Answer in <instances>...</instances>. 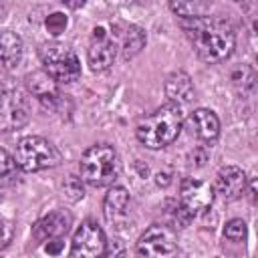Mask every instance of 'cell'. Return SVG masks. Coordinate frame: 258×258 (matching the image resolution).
<instances>
[{"label":"cell","instance_id":"21","mask_svg":"<svg viewBox=\"0 0 258 258\" xmlns=\"http://www.w3.org/2000/svg\"><path fill=\"white\" fill-rule=\"evenodd\" d=\"M248 234V228H246V222L240 220V218H234L230 220L226 226H224V236L232 242H242Z\"/></svg>","mask_w":258,"mask_h":258},{"label":"cell","instance_id":"19","mask_svg":"<svg viewBox=\"0 0 258 258\" xmlns=\"http://www.w3.org/2000/svg\"><path fill=\"white\" fill-rule=\"evenodd\" d=\"M169 8L181 20H189V18H204L210 12L212 4L210 2H198V0H194V2H171Z\"/></svg>","mask_w":258,"mask_h":258},{"label":"cell","instance_id":"27","mask_svg":"<svg viewBox=\"0 0 258 258\" xmlns=\"http://www.w3.org/2000/svg\"><path fill=\"white\" fill-rule=\"evenodd\" d=\"M206 161H208V151H206V149L198 147V149H194V151L189 153V163H191V165L202 167Z\"/></svg>","mask_w":258,"mask_h":258},{"label":"cell","instance_id":"29","mask_svg":"<svg viewBox=\"0 0 258 258\" xmlns=\"http://www.w3.org/2000/svg\"><path fill=\"white\" fill-rule=\"evenodd\" d=\"M155 181H157V185H163V187H165V185H169V181H171V173H167V171H159Z\"/></svg>","mask_w":258,"mask_h":258},{"label":"cell","instance_id":"25","mask_svg":"<svg viewBox=\"0 0 258 258\" xmlns=\"http://www.w3.org/2000/svg\"><path fill=\"white\" fill-rule=\"evenodd\" d=\"M62 187H64V191H67V196H69L71 200H81L83 194H85V191H83V183H81V179L75 177V175H69Z\"/></svg>","mask_w":258,"mask_h":258},{"label":"cell","instance_id":"9","mask_svg":"<svg viewBox=\"0 0 258 258\" xmlns=\"http://www.w3.org/2000/svg\"><path fill=\"white\" fill-rule=\"evenodd\" d=\"M179 200L189 212H204L214 202V189L208 181L198 177H185L179 183Z\"/></svg>","mask_w":258,"mask_h":258},{"label":"cell","instance_id":"5","mask_svg":"<svg viewBox=\"0 0 258 258\" xmlns=\"http://www.w3.org/2000/svg\"><path fill=\"white\" fill-rule=\"evenodd\" d=\"M40 62L44 73L56 83H73L81 77V62L75 50L60 42H50L40 48Z\"/></svg>","mask_w":258,"mask_h":258},{"label":"cell","instance_id":"4","mask_svg":"<svg viewBox=\"0 0 258 258\" xmlns=\"http://www.w3.org/2000/svg\"><path fill=\"white\" fill-rule=\"evenodd\" d=\"M14 161L22 171H40L60 163V151L44 137L28 135L16 145Z\"/></svg>","mask_w":258,"mask_h":258},{"label":"cell","instance_id":"18","mask_svg":"<svg viewBox=\"0 0 258 258\" xmlns=\"http://www.w3.org/2000/svg\"><path fill=\"white\" fill-rule=\"evenodd\" d=\"M145 42H147V36L141 26H135V24L127 26L125 34H123V56L131 58V56L139 54L141 48L145 46Z\"/></svg>","mask_w":258,"mask_h":258},{"label":"cell","instance_id":"2","mask_svg":"<svg viewBox=\"0 0 258 258\" xmlns=\"http://www.w3.org/2000/svg\"><path fill=\"white\" fill-rule=\"evenodd\" d=\"M181 125H183L181 107L173 103H165L139 121L135 135L141 145L149 149H161L177 139Z\"/></svg>","mask_w":258,"mask_h":258},{"label":"cell","instance_id":"26","mask_svg":"<svg viewBox=\"0 0 258 258\" xmlns=\"http://www.w3.org/2000/svg\"><path fill=\"white\" fill-rule=\"evenodd\" d=\"M12 240V224L6 220H0V248H4Z\"/></svg>","mask_w":258,"mask_h":258},{"label":"cell","instance_id":"10","mask_svg":"<svg viewBox=\"0 0 258 258\" xmlns=\"http://www.w3.org/2000/svg\"><path fill=\"white\" fill-rule=\"evenodd\" d=\"M117 56V44L103 26L93 30V42L89 46V64L93 71H107Z\"/></svg>","mask_w":258,"mask_h":258},{"label":"cell","instance_id":"16","mask_svg":"<svg viewBox=\"0 0 258 258\" xmlns=\"http://www.w3.org/2000/svg\"><path fill=\"white\" fill-rule=\"evenodd\" d=\"M194 83H191V77L185 73V71H175L167 77L165 81V95L169 97V101L173 105H185L194 99Z\"/></svg>","mask_w":258,"mask_h":258},{"label":"cell","instance_id":"14","mask_svg":"<svg viewBox=\"0 0 258 258\" xmlns=\"http://www.w3.org/2000/svg\"><path fill=\"white\" fill-rule=\"evenodd\" d=\"M73 224V216L67 212V210H54L46 216H42L34 228H32V236L36 240H54V238H60L69 232Z\"/></svg>","mask_w":258,"mask_h":258},{"label":"cell","instance_id":"24","mask_svg":"<svg viewBox=\"0 0 258 258\" xmlns=\"http://www.w3.org/2000/svg\"><path fill=\"white\" fill-rule=\"evenodd\" d=\"M46 28H48L50 34H60L67 28V16L62 12H52L46 18Z\"/></svg>","mask_w":258,"mask_h":258},{"label":"cell","instance_id":"13","mask_svg":"<svg viewBox=\"0 0 258 258\" xmlns=\"http://www.w3.org/2000/svg\"><path fill=\"white\" fill-rule=\"evenodd\" d=\"M129 208H131V196L125 187L113 185L103 202V214L105 220L117 228H121L129 220Z\"/></svg>","mask_w":258,"mask_h":258},{"label":"cell","instance_id":"20","mask_svg":"<svg viewBox=\"0 0 258 258\" xmlns=\"http://www.w3.org/2000/svg\"><path fill=\"white\" fill-rule=\"evenodd\" d=\"M232 81L234 85L244 93V91H250L254 87V81H256V73L250 64H242L238 67L234 73H232Z\"/></svg>","mask_w":258,"mask_h":258},{"label":"cell","instance_id":"22","mask_svg":"<svg viewBox=\"0 0 258 258\" xmlns=\"http://www.w3.org/2000/svg\"><path fill=\"white\" fill-rule=\"evenodd\" d=\"M194 212H189L181 202L179 204H173V208H171V218H173V222L177 224V228H185L191 220H194Z\"/></svg>","mask_w":258,"mask_h":258},{"label":"cell","instance_id":"11","mask_svg":"<svg viewBox=\"0 0 258 258\" xmlns=\"http://www.w3.org/2000/svg\"><path fill=\"white\" fill-rule=\"evenodd\" d=\"M26 87L46 109L56 111L58 105L62 103V95L58 91V83L52 77H48L44 71H34L30 75H26Z\"/></svg>","mask_w":258,"mask_h":258},{"label":"cell","instance_id":"3","mask_svg":"<svg viewBox=\"0 0 258 258\" xmlns=\"http://www.w3.org/2000/svg\"><path fill=\"white\" fill-rule=\"evenodd\" d=\"M81 177L93 187H105L111 185L119 175V157L113 145L109 143H95L91 145L79 161Z\"/></svg>","mask_w":258,"mask_h":258},{"label":"cell","instance_id":"1","mask_svg":"<svg viewBox=\"0 0 258 258\" xmlns=\"http://www.w3.org/2000/svg\"><path fill=\"white\" fill-rule=\"evenodd\" d=\"M187 40L191 42L196 54L206 62H222L226 60L236 46L234 26L218 16L189 18L179 20Z\"/></svg>","mask_w":258,"mask_h":258},{"label":"cell","instance_id":"17","mask_svg":"<svg viewBox=\"0 0 258 258\" xmlns=\"http://www.w3.org/2000/svg\"><path fill=\"white\" fill-rule=\"evenodd\" d=\"M22 52H24L22 40L16 32H10V30L0 32V67L2 69L10 71L18 67L22 60Z\"/></svg>","mask_w":258,"mask_h":258},{"label":"cell","instance_id":"28","mask_svg":"<svg viewBox=\"0 0 258 258\" xmlns=\"http://www.w3.org/2000/svg\"><path fill=\"white\" fill-rule=\"evenodd\" d=\"M60 248H62V242H60V238L48 240V244H46V252H48V254H58V252H60Z\"/></svg>","mask_w":258,"mask_h":258},{"label":"cell","instance_id":"15","mask_svg":"<svg viewBox=\"0 0 258 258\" xmlns=\"http://www.w3.org/2000/svg\"><path fill=\"white\" fill-rule=\"evenodd\" d=\"M189 129L202 141H214L220 135V119L210 109H196L189 115Z\"/></svg>","mask_w":258,"mask_h":258},{"label":"cell","instance_id":"23","mask_svg":"<svg viewBox=\"0 0 258 258\" xmlns=\"http://www.w3.org/2000/svg\"><path fill=\"white\" fill-rule=\"evenodd\" d=\"M14 169H16L14 157H12L8 151H4V149L0 147V181L6 179V177H10V175L14 173Z\"/></svg>","mask_w":258,"mask_h":258},{"label":"cell","instance_id":"8","mask_svg":"<svg viewBox=\"0 0 258 258\" xmlns=\"http://www.w3.org/2000/svg\"><path fill=\"white\" fill-rule=\"evenodd\" d=\"M107 248L105 232L91 220H85L73 234L71 258H103Z\"/></svg>","mask_w":258,"mask_h":258},{"label":"cell","instance_id":"12","mask_svg":"<svg viewBox=\"0 0 258 258\" xmlns=\"http://www.w3.org/2000/svg\"><path fill=\"white\" fill-rule=\"evenodd\" d=\"M246 189V173L238 165H224L216 173V194L226 200H238Z\"/></svg>","mask_w":258,"mask_h":258},{"label":"cell","instance_id":"7","mask_svg":"<svg viewBox=\"0 0 258 258\" xmlns=\"http://www.w3.org/2000/svg\"><path fill=\"white\" fill-rule=\"evenodd\" d=\"M175 252H177L175 234L165 226H151L137 240L139 258H173Z\"/></svg>","mask_w":258,"mask_h":258},{"label":"cell","instance_id":"6","mask_svg":"<svg viewBox=\"0 0 258 258\" xmlns=\"http://www.w3.org/2000/svg\"><path fill=\"white\" fill-rule=\"evenodd\" d=\"M30 119V99L22 87L0 85V131L22 129Z\"/></svg>","mask_w":258,"mask_h":258}]
</instances>
